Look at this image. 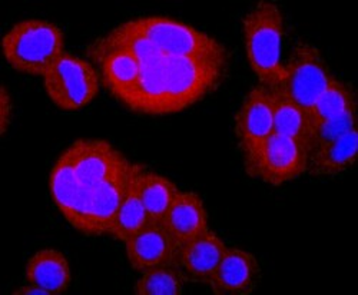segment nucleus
Listing matches in <instances>:
<instances>
[{
    "instance_id": "f257e3e1",
    "label": "nucleus",
    "mask_w": 358,
    "mask_h": 295,
    "mask_svg": "<svg viewBox=\"0 0 358 295\" xmlns=\"http://www.w3.org/2000/svg\"><path fill=\"white\" fill-rule=\"evenodd\" d=\"M101 41L127 48L139 59V82L121 102L141 113L168 115L189 108L215 91L228 69V59L165 55L129 22L117 26Z\"/></svg>"
},
{
    "instance_id": "f03ea898",
    "label": "nucleus",
    "mask_w": 358,
    "mask_h": 295,
    "mask_svg": "<svg viewBox=\"0 0 358 295\" xmlns=\"http://www.w3.org/2000/svg\"><path fill=\"white\" fill-rule=\"evenodd\" d=\"M284 19L277 3L259 2L244 19V41L248 62L261 86L275 91L282 76L281 43Z\"/></svg>"
},
{
    "instance_id": "7ed1b4c3",
    "label": "nucleus",
    "mask_w": 358,
    "mask_h": 295,
    "mask_svg": "<svg viewBox=\"0 0 358 295\" xmlns=\"http://www.w3.org/2000/svg\"><path fill=\"white\" fill-rule=\"evenodd\" d=\"M65 53L62 29L49 20L27 19L16 23L3 38V55L17 72L45 76Z\"/></svg>"
},
{
    "instance_id": "20e7f679",
    "label": "nucleus",
    "mask_w": 358,
    "mask_h": 295,
    "mask_svg": "<svg viewBox=\"0 0 358 295\" xmlns=\"http://www.w3.org/2000/svg\"><path fill=\"white\" fill-rule=\"evenodd\" d=\"M129 23L165 55L187 59H229L224 45L179 20L148 16L129 20Z\"/></svg>"
},
{
    "instance_id": "39448f33",
    "label": "nucleus",
    "mask_w": 358,
    "mask_h": 295,
    "mask_svg": "<svg viewBox=\"0 0 358 295\" xmlns=\"http://www.w3.org/2000/svg\"><path fill=\"white\" fill-rule=\"evenodd\" d=\"M331 78L333 73L320 50L311 43L300 42L295 45L287 64H282L281 80L273 92L287 96L310 115Z\"/></svg>"
},
{
    "instance_id": "423d86ee",
    "label": "nucleus",
    "mask_w": 358,
    "mask_h": 295,
    "mask_svg": "<svg viewBox=\"0 0 358 295\" xmlns=\"http://www.w3.org/2000/svg\"><path fill=\"white\" fill-rule=\"evenodd\" d=\"M52 102L64 110H78L91 103L99 92V76L83 59L65 52L43 76Z\"/></svg>"
},
{
    "instance_id": "0eeeda50",
    "label": "nucleus",
    "mask_w": 358,
    "mask_h": 295,
    "mask_svg": "<svg viewBox=\"0 0 358 295\" xmlns=\"http://www.w3.org/2000/svg\"><path fill=\"white\" fill-rule=\"evenodd\" d=\"M308 152L291 138L273 132L257 150L245 157V169L265 184L282 185L307 172Z\"/></svg>"
},
{
    "instance_id": "6e6552de",
    "label": "nucleus",
    "mask_w": 358,
    "mask_h": 295,
    "mask_svg": "<svg viewBox=\"0 0 358 295\" xmlns=\"http://www.w3.org/2000/svg\"><path fill=\"white\" fill-rule=\"evenodd\" d=\"M64 155L72 165L78 181L86 188L102 185L131 164L115 146L99 139L78 141Z\"/></svg>"
},
{
    "instance_id": "1a4fd4ad",
    "label": "nucleus",
    "mask_w": 358,
    "mask_h": 295,
    "mask_svg": "<svg viewBox=\"0 0 358 295\" xmlns=\"http://www.w3.org/2000/svg\"><path fill=\"white\" fill-rule=\"evenodd\" d=\"M134 164L115 173L110 180L95 188H86L83 231L87 235L110 233L115 217L128 191Z\"/></svg>"
},
{
    "instance_id": "9d476101",
    "label": "nucleus",
    "mask_w": 358,
    "mask_h": 295,
    "mask_svg": "<svg viewBox=\"0 0 358 295\" xmlns=\"http://www.w3.org/2000/svg\"><path fill=\"white\" fill-rule=\"evenodd\" d=\"M235 132L245 157L274 132V110L271 92L257 86L247 95L235 117Z\"/></svg>"
},
{
    "instance_id": "9b49d317",
    "label": "nucleus",
    "mask_w": 358,
    "mask_h": 295,
    "mask_svg": "<svg viewBox=\"0 0 358 295\" xmlns=\"http://www.w3.org/2000/svg\"><path fill=\"white\" fill-rule=\"evenodd\" d=\"M124 244L128 259L136 271L176 267L179 245L162 224H149Z\"/></svg>"
},
{
    "instance_id": "f8f14e48",
    "label": "nucleus",
    "mask_w": 358,
    "mask_h": 295,
    "mask_svg": "<svg viewBox=\"0 0 358 295\" xmlns=\"http://www.w3.org/2000/svg\"><path fill=\"white\" fill-rule=\"evenodd\" d=\"M227 248L218 235L208 229L195 240L179 245L176 267L182 273L184 278L210 285Z\"/></svg>"
},
{
    "instance_id": "ddd939ff",
    "label": "nucleus",
    "mask_w": 358,
    "mask_h": 295,
    "mask_svg": "<svg viewBox=\"0 0 358 295\" xmlns=\"http://www.w3.org/2000/svg\"><path fill=\"white\" fill-rule=\"evenodd\" d=\"M91 55L101 66L108 89L119 101L134 91L141 78V62L129 49L98 41L91 48Z\"/></svg>"
},
{
    "instance_id": "4468645a",
    "label": "nucleus",
    "mask_w": 358,
    "mask_h": 295,
    "mask_svg": "<svg viewBox=\"0 0 358 295\" xmlns=\"http://www.w3.org/2000/svg\"><path fill=\"white\" fill-rule=\"evenodd\" d=\"M261 281L258 259L240 248L228 247L210 285L220 295H248Z\"/></svg>"
},
{
    "instance_id": "2eb2a0df",
    "label": "nucleus",
    "mask_w": 358,
    "mask_h": 295,
    "mask_svg": "<svg viewBox=\"0 0 358 295\" xmlns=\"http://www.w3.org/2000/svg\"><path fill=\"white\" fill-rule=\"evenodd\" d=\"M50 192L64 217L82 232L86 210V188L78 181L73 168L65 155L57 159L52 169Z\"/></svg>"
},
{
    "instance_id": "dca6fc26",
    "label": "nucleus",
    "mask_w": 358,
    "mask_h": 295,
    "mask_svg": "<svg viewBox=\"0 0 358 295\" xmlns=\"http://www.w3.org/2000/svg\"><path fill=\"white\" fill-rule=\"evenodd\" d=\"M171 237L184 245L210 229L202 199L195 192L179 191L162 222Z\"/></svg>"
},
{
    "instance_id": "f3484780",
    "label": "nucleus",
    "mask_w": 358,
    "mask_h": 295,
    "mask_svg": "<svg viewBox=\"0 0 358 295\" xmlns=\"http://www.w3.org/2000/svg\"><path fill=\"white\" fill-rule=\"evenodd\" d=\"M358 154L357 129L308 155L307 172L315 178H331L351 169Z\"/></svg>"
},
{
    "instance_id": "a211bd4d",
    "label": "nucleus",
    "mask_w": 358,
    "mask_h": 295,
    "mask_svg": "<svg viewBox=\"0 0 358 295\" xmlns=\"http://www.w3.org/2000/svg\"><path fill=\"white\" fill-rule=\"evenodd\" d=\"M26 280L48 294H62L72 281L69 262L61 251L41 250L27 261Z\"/></svg>"
},
{
    "instance_id": "6ab92c4d",
    "label": "nucleus",
    "mask_w": 358,
    "mask_h": 295,
    "mask_svg": "<svg viewBox=\"0 0 358 295\" xmlns=\"http://www.w3.org/2000/svg\"><path fill=\"white\" fill-rule=\"evenodd\" d=\"M142 171L141 165L134 164L132 175L128 191L124 196V201L119 206L117 214L115 217L110 235L115 238L121 240L125 243L132 235L138 233L143 228H146L149 224H152L151 218H149L145 205L141 198L139 192V173Z\"/></svg>"
},
{
    "instance_id": "aec40b11",
    "label": "nucleus",
    "mask_w": 358,
    "mask_h": 295,
    "mask_svg": "<svg viewBox=\"0 0 358 295\" xmlns=\"http://www.w3.org/2000/svg\"><path fill=\"white\" fill-rule=\"evenodd\" d=\"M271 96L274 110V132L291 138L306 148L307 152H310L313 124L308 112L278 92H271Z\"/></svg>"
},
{
    "instance_id": "412c9836",
    "label": "nucleus",
    "mask_w": 358,
    "mask_h": 295,
    "mask_svg": "<svg viewBox=\"0 0 358 295\" xmlns=\"http://www.w3.org/2000/svg\"><path fill=\"white\" fill-rule=\"evenodd\" d=\"M139 192L152 224H162L179 189L165 176L142 168L139 173Z\"/></svg>"
},
{
    "instance_id": "4be33fe9",
    "label": "nucleus",
    "mask_w": 358,
    "mask_h": 295,
    "mask_svg": "<svg viewBox=\"0 0 358 295\" xmlns=\"http://www.w3.org/2000/svg\"><path fill=\"white\" fill-rule=\"evenodd\" d=\"M351 110H357L355 94L352 87L333 76L330 83L327 85L325 91L314 103L310 112V120L311 124H315L320 121L331 120V117L344 115Z\"/></svg>"
},
{
    "instance_id": "5701e85b",
    "label": "nucleus",
    "mask_w": 358,
    "mask_h": 295,
    "mask_svg": "<svg viewBox=\"0 0 358 295\" xmlns=\"http://www.w3.org/2000/svg\"><path fill=\"white\" fill-rule=\"evenodd\" d=\"M138 295H181L184 294V275L178 267H158L143 271L135 285Z\"/></svg>"
},
{
    "instance_id": "b1692460",
    "label": "nucleus",
    "mask_w": 358,
    "mask_h": 295,
    "mask_svg": "<svg viewBox=\"0 0 358 295\" xmlns=\"http://www.w3.org/2000/svg\"><path fill=\"white\" fill-rule=\"evenodd\" d=\"M355 112L351 110L344 115L331 117V120H325L313 124L311 129V142H310V154L320 150V148L331 143L341 136L350 134L355 129Z\"/></svg>"
},
{
    "instance_id": "393cba45",
    "label": "nucleus",
    "mask_w": 358,
    "mask_h": 295,
    "mask_svg": "<svg viewBox=\"0 0 358 295\" xmlns=\"http://www.w3.org/2000/svg\"><path fill=\"white\" fill-rule=\"evenodd\" d=\"M0 134L5 135L10 122H12V98L6 89V86H2V94H0Z\"/></svg>"
},
{
    "instance_id": "a878e982",
    "label": "nucleus",
    "mask_w": 358,
    "mask_h": 295,
    "mask_svg": "<svg viewBox=\"0 0 358 295\" xmlns=\"http://www.w3.org/2000/svg\"><path fill=\"white\" fill-rule=\"evenodd\" d=\"M15 294H23V295H38V294H48L46 291H43L42 288H39V287H35V285H32V284H27V285H23V287H20L19 289H16L15 291Z\"/></svg>"
}]
</instances>
